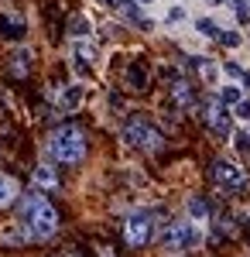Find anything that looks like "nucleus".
Returning <instances> with one entry per match:
<instances>
[{"instance_id": "12", "label": "nucleus", "mask_w": 250, "mask_h": 257, "mask_svg": "<svg viewBox=\"0 0 250 257\" xmlns=\"http://www.w3.org/2000/svg\"><path fill=\"white\" fill-rule=\"evenodd\" d=\"M28 72H31V52H28V48H18V52L11 55V76L24 79Z\"/></svg>"}, {"instance_id": "28", "label": "nucleus", "mask_w": 250, "mask_h": 257, "mask_svg": "<svg viewBox=\"0 0 250 257\" xmlns=\"http://www.w3.org/2000/svg\"><path fill=\"white\" fill-rule=\"evenodd\" d=\"M212 4H230V0H212Z\"/></svg>"}, {"instance_id": "19", "label": "nucleus", "mask_w": 250, "mask_h": 257, "mask_svg": "<svg viewBox=\"0 0 250 257\" xmlns=\"http://www.w3.org/2000/svg\"><path fill=\"white\" fill-rule=\"evenodd\" d=\"M189 216L192 219H209V206L202 199H189Z\"/></svg>"}, {"instance_id": "11", "label": "nucleus", "mask_w": 250, "mask_h": 257, "mask_svg": "<svg viewBox=\"0 0 250 257\" xmlns=\"http://www.w3.org/2000/svg\"><path fill=\"white\" fill-rule=\"evenodd\" d=\"M31 182H35V189H41V192H55L58 189V175H55V168H48V165H38Z\"/></svg>"}, {"instance_id": "1", "label": "nucleus", "mask_w": 250, "mask_h": 257, "mask_svg": "<svg viewBox=\"0 0 250 257\" xmlns=\"http://www.w3.org/2000/svg\"><path fill=\"white\" fill-rule=\"evenodd\" d=\"M18 219L31 230L35 240H48V237H55V230H58V213H55V206L41 196V189L18 196Z\"/></svg>"}, {"instance_id": "18", "label": "nucleus", "mask_w": 250, "mask_h": 257, "mask_svg": "<svg viewBox=\"0 0 250 257\" xmlns=\"http://www.w3.org/2000/svg\"><path fill=\"white\" fill-rule=\"evenodd\" d=\"M192 65L199 69V72H202V79H206V82H216V76H219V72H216V65H212L209 59H195Z\"/></svg>"}, {"instance_id": "10", "label": "nucleus", "mask_w": 250, "mask_h": 257, "mask_svg": "<svg viewBox=\"0 0 250 257\" xmlns=\"http://www.w3.org/2000/svg\"><path fill=\"white\" fill-rule=\"evenodd\" d=\"M172 103L178 106V110H189V106H195V93H192V86L185 79H175L172 82Z\"/></svg>"}, {"instance_id": "30", "label": "nucleus", "mask_w": 250, "mask_h": 257, "mask_svg": "<svg viewBox=\"0 0 250 257\" xmlns=\"http://www.w3.org/2000/svg\"><path fill=\"white\" fill-rule=\"evenodd\" d=\"M141 4H151V0H141Z\"/></svg>"}, {"instance_id": "8", "label": "nucleus", "mask_w": 250, "mask_h": 257, "mask_svg": "<svg viewBox=\"0 0 250 257\" xmlns=\"http://www.w3.org/2000/svg\"><path fill=\"white\" fill-rule=\"evenodd\" d=\"M24 35H28V24H24V18L18 11H0V38L21 41Z\"/></svg>"}, {"instance_id": "22", "label": "nucleus", "mask_w": 250, "mask_h": 257, "mask_svg": "<svg viewBox=\"0 0 250 257\" xmlns=\"http://www.w3.org/2000/svg\"><path fill=\"white\" fill-rule=\"evenodd\" d=\"M219 99H223V103H233V106H236V103H240V99H243V93H240V89H236V86H226V89H223V93H219Z\"/></svg>"}, {"instance_id": "2", "label": "nucleus", "mask_w": 250, "mask_h": 257, "mask_svg": "<svg viewBox=\"0 0 250 257\" xmlns=\"http://www.w3.org/2000/svg\"><path fill=\"white\" fill-rule=\"evenodd\" d=\"M48 155L58 165H79V161L86 158V134L79 131L76 123H62L48 138Z\"/></svg>"}, {"instance_id": "6", "label": "nucleus", "mask_w": 250, "mask_h": 257, "mask_svg": "<svg viewBox=\"0 0 250 257\" xmlns=\"http://www.w3.org/2000/svg\"><path fill=\"white\" fill-rule=\"evenodd\" d=\"M209 175L212 182L223 189V192H240L243 185H247V175H243V168L240 165H233V161H212V168H209Z\"/></svg>"}, {"instance_id": "29", "label": "nucleus", "mask_w": 250, "mask_h": 257, "mask_svg": "<svg viewBox=\"0 0 250 257\" xmlns=\"http://www.w3.org/2000/svg\"><path fill=\"white\" fill-rule=\"evenodd\" d=\"M99 257H113V254H106V250H103V254H99Z\"/></svg>"}, {"instance_id": "27", "label": "nucleus", "mask_w": 250, "mask_h": 257, "mask_svg": "<svg viewBox=\"0 0 250 257\" xmlns=\"http://www.w3.org/2000/svg\"><path fill=\"white\" fill-rule=\"evenodd\" d=\"M185 18V11H182V7H172V11H168V21H182Z\"/></svg>"}, {"instance_id": "17", "label": "nucleus", "mask_w": 250, "mask_h": 257, "mask_svg": "<svg viewBox=\"0 0 250 257\" xmlns=\"http://www.w3.org/2000/svg\"><path fill=\"white\" fill-rule=\"evenodd\" d=\"M69 35H72V38H89V18H82V14H76V18L69 21Z\"/></svg>"}, {"instance_id": "4", "label": "nucleus", "mask_w": 250, "mask_h": 257, "mask_svg": "<svg viewBox=\"0 0 250 257\" xmlns=\"http://www.w3.org/2000/svg\"><path fill=\"white\" fill-rule=\"evenodd\" d=\"M123 141L131 144V148H141V151H161L165 148V134L154 127L151 120L144 117H131L127 123H123Z\"/></svg>"}, {"instance_id": "9", "label": "nucleus", "mask_w": 250, "mask_h": 257, "mask_svg": "<svg viewBox=\"0 0 250 257\" xmlns=\"http://www.w3.org/2000/svg\"><path fill=\"white\" fill-rule=\"evenodd\" d=\"M28 240H35V237H31V230H28L21 219L0 226V243H4V247H21V243H28Z\"/></svg>"}, {"instance_id": "14", "label": "nucleus", "mask_w": 250, "mask_h": 257, "mask_svg": "<svg viewBox=\"0 0 250 257\" xmlns=\"http://www.w3.org/2000/svg\"><path fill=\"white\" fill-rule=\"evenodd\" d=\"M79 103H82V86H76V82H72V86H65V89H62V96H58V106H62V110H76Z\"/></svg>"}, {"instance_id": "5", "label": "nucleus", "mask_w": 250, "mask_h": 257, "mask_svg": "<svg viewBox=\"0 0 250 257\" xmlns=\"http://www.w3.org/2000/svg\"><path fill=\"white\" fill-rule=\"evenodd\" d=\"M154 237V219L151 213H131V216L123 219V243L127 247H134V250H141V247H148Z\"/></svg>"}, {"instance_id": "25", "label": "nucleus", "mask_w": 250, "mask_h": 257, "mask_svg": "<svg viewBox=\"0 0 250 257\" xmlns=\"http://www.w3.org/2000/svg\"><path fill=\"white\" fill-rule=\"evenodd\" d=\"M236 117L250 120V99H240V103H236Z\"/></svg>"}, {"instance_id": "20", "label": "nucleus", "mask_w": 250, "mask_h": 257, "mask_svg": "<svg viewBox=\"0 0 250 257\" xmlns=\"http://www.w3.org/2000/svg\"><path fill=\"white\" fill-rule=\"evenodd\" d=\"M199 31H202L206 38H219V35H223V28H219V24H212L209 18H202V21H199Z\"/></svg>"}, {"instance_id": "7", "label": "nucleus", "mask_w": 250, "mask_h": 257, "mask_svg": "<svg viewBox=\"0 0 250 257\" xmlns=\"http://www.w3.org/2000/svg\"><path fill=\"white\" fill-rule=\"evenodd\" d=\"M202 123L209 127L216 138H230V113H226V103L223 99H206L202 103Z\"/></svg>"}, {"instance_id": "24", "label": "nucleus", "mask_w": 250, "mask_h": 257, "mask_svg": "<svg viewBox=\"0 0 250 257\" xmlns=\"http://www.w3.org/2000/svg\"><path fill=\"white\" fill-rule=\"evenodd\" d=\"M219 41H223L226 48H236V45H240V35H233V31H223V35H219Z\"/></svg>"}, {"instance_id": "13", "label": "nucleus", "mask_w": 250, "mask_h": 257, "mask_svg": "<svg viewBox=\"0 0 250 257\" xmlns=\"http://www.w3.org/2000/svg\"><path fill=\"white\" fill-rule=\"evenodd\" d=\"M127 86L131 89H148V69L141 62H131L127 65Z\"/></svg>"}, {"instance_id": "26", "label": "nucleus", "mask_w": 250, "mask_h": 257, "mask_svg": "<svg viewBox=\"0 0 250 257\" xmlns=\"http://www.w3.org/2000/svg\"><path fill=\"white\" fill-rule=\"evenodd\" d=\"M226 76H233V79H243V69H240L236 62H226Z\"/></svg>"}, {"instance_id": "16", "label": "nucleus", "mask_w": 250, "mask_h": 257, "mask_svg": "<svg viewBox=\"0 0 250 257\" xmlns=\"http://www.w3.org/2000/svg\"><path fill=\"white\" fill-rule=\"evenodd\" d=\"M116 7H120V11H123V14H127V18H131V21H137L141 28H151V21H144V14H141V7H137L134 0H120Z\"/></svg>"}, {"instance_id": "15", "label": "nucleus", "mask_w": 250, "mask_h": 257, "mask_svg": "<svg viewBox=\"0 0 250 257\" xmlns=\"http://www.w3.org/2000/svg\"><path fill=\"white\" fill-rule=\"evenodd\" d=\"M14 199H18V185H14V178L0 175V209H7Z\"/></svg>"}, {"instance_id": "21", "label": "nucleus", "mask_w": 250, "mask_h": 257, "mask_svg": "<svg viewBox=\"0 0 250 257\" xmlns=\"http://www.w3.org/2000/svg\"><path fill=\"white\" fill-rule=\"evenodd\" d=\"M230 7L236 11L240 21H250V0H230Z\"/></svg>"}, {"instance_id": "23", "label": "nucleus", "mask_w": 250, "mask_h": 257, "mask_svg": "<svg viewBox=\"0 0 250 257\" xmlns=\"http://www.w3.org/2000/svg\"><path fill=\"white\" fill-rule=\"evenodd\" d=\"M233 144H236V151H240V155H250V138H247V134H236Z\"/></svg>"}, {"instance_id": "3", "label": "nucleus", "mask_w": 250, "mask_h": 257, "mask_svg": "<svg viewBox=\"0 0 250 257\" xmlns=\"http://www.w3.org/2000/svg\"><path fill=\"white\" fill-rule=\"evenodd\" d=\"M158 243H161L165 254H182V250H189V247L199 243V230H195L192 219H172V223L161 226Z\"/></svg>"}]
</instances>
